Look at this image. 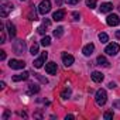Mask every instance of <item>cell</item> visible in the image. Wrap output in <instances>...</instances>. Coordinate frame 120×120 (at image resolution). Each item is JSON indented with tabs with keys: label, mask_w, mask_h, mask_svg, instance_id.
Wrapping results in <instances>:
<instances>
[{
	"label": "cell",
	"mask_w": 120,
	"mask_h": 120,
	"mask_svg": "<svg viewBox=\"0 0 120 120\" xmlns=\"http://www.w3.org/2000/svg\"><path fill=\"white\" fill-rule=\"evenodd\" d=\"M96 103H98V106H103L105 103H106V100H107V95H106V90L105 89H99L98 92H96Z\"/></svg>",
	"instance_id": "cell-1"
},
{
	"label": "cell",
	"mask_w": 120,
	"mask_h": 120,
	"mask_svg": "<svg viewBox=\"0 0 120 120\" xmlns=\"http://www.w3.org/2000/svg\"><path fill=\"white\" fill-rule=\"evenodd\" d=\"M119 10H120V6H119Z\"/></svg>",
	"instance_id": "cell-35"
},
{
	"label": "cell",
	"mask_w": 120,
	"mask_h": 120,
	"mask_svg": "<svg viewBox=\"0 0 120 120\" xmlns=\"http://www.w3.org/2000/svg\"><path fill=\"white\" fill-rule=\"evenodd\" d=\"M62 34H64V27H56L54 30V35L55 37H61Z\"/></svg>",
	"instance_id": "cell-21"
},
{
	"label": "cell",
	"mask_w": 120,
	"mask_h": 120,
	"mask_svg": "<svg viewBox=\"0 0 120 120\" xmlns=\"http://www.w3.org/2000/svg\"><path fill=\"white\" fill-rule=\"evenodd\" d=\"M49 10H51V2L49 0H42V2L40 3V6H38V13L45 16Z\"/></svg>",
	"instance_id": "cell-2"
},
{
	"label": "cell",
	"mask_w": 120,
	"mask_h": 120,
	"mask_svg": "<svg viewBox=\"0 0 120 120\" xmlns=\"http://www.w3.org/2000/svg\"><path fill=\"white\" fill-rule=\"evenodd\" d=\"M74 56L71 55V54H62V62L65 64V67H71L72 64H74Z\"/></svg>",
	"instance_id": "cell-10"
},
{
	"label": "cell",
	"mask_w": 120,
	"mask_h": 120,
	"mask_svg": "<svg viewBox=\"0 0 120 120\" xmlns=\"http://www.w3.org/2000/svg\"><path fill=\"white\" fill-rule=\"evenodd\" d=\"M30 88H28V93L30 95H33V93H37L38 90H40V88L37 86V85H34V83H31V85H28Z\"/></svg>",
	"instance_id": "cell-18"
},
{
	"label": "cell",
	"mask_w": 120,
	"mask_h": 120,
	"mask_svg": "<svg viewBox=\"0 0 120 120\" xmlns=\"http://www.w3.org/2000/svg\"><path fill=\"white\" fill-rule=\"evenodd\" d=\"M112 10H113V4L112 3H102V6H100V11L102 13H109Z\"/></svg>",
	"instance_id": "cell-15"
},
{
	"label": "cell",
	"mask_w": 120,
	"mask_h": 120,
	"mask_svg": "<svg viewBox=\"0 0 120 120\" xmlns=\"http://www.w3.org/2000/svg\"><path fill=\"white\" fill-rule=\"evenodd\" d=\"M28 19H30V20H37V14L34 13L33 9H31V11H30V14H28Z\"/></svg>",
	"instance_id": "cell-25"
},
{
	"label": "cell",
	"mask_w": 120,
	"mask_h": 120,
	"mask_svg": "<svg viewBox=\"0 0 120 120\" xmlns=\"http://www.w3.org/2000/svg\"><path fill=\"white\" fill-rule=\"evenodd\" d=\"M92 79H93V82H102L103 81V75L100 72L95 71V72H92Z\"/></svg>",
	"instance_id": "cell-17"
},
{
	"label": "cell",
	"mask_w": 120,
	"mask_h": 120,
	"mask_svg": "<svg viewBox=\"0 0 120 120\" xmlns=\"http://www.w3.org/2000/svg\"><path fill=\"white\" fill-rule=\"evenodd\" d=\"M69 96H71V89H69V88H65V89L62 90V93H61V98H62V99H68Z\"/></svg>",
	"instance_id": "cell-20"
},
{
	"label": "cell",
	"mask_w": 120,
	"mask_h": 120,
	"mask_svg": "<svg viewBox=\"0 0 120 120\" xmlns=\"http://www.w3.org/2000/svg\"><path fill=\"white\" fill-rule=\"evenodd\" d=\"M93 51H95V45H93V44H88V45H85L83 49H82L83 55H86V56H90V55L93 54Z\"/></svg>",
	"instance_id": "cell-12"
},
{
	"label": "cell",
	"mask_w": 120,
	"mask_h": 120,
	"mask_svg": "<svg viewBox=\"0 0 120 120\" xmlns=\"http://www.w3.org/2000/svg\"><path fill=\"white\" fill-rule=\"evenodd\" d=\"M106 23H107L109 26H117V24L120 23V19H119V16H116V14H109L107 19H106Z\"/></svg>",
	"instance_id": "cell-9"
},
{
	"label": "cell",
	"mask_w": 120,
	"mask_h": 120,
	"mask_svg": "<svg viewBox=\"0 0 120 120\" xmlns=\"http://www.w3.org/2000/svg\"><path fill=\"white\" fill-rule=\"evenodd\" d=\"M86 6L89 9H95L96 7V0H86Z\"/></svg>",
	"instance_id": "cell-23"
},
{
	"label": "cell",
	"mask_w": 120,
	"mask_h": 120,
	"mask_svg": "<svg viewBox=\"0 0 120 120\" xmlns=\"http://www.w3.org/2000/svg\"><path fill=\"white\" fill-rule=\"evenodd\" d=\"M13 48H14V52H16V54L21 55V54L24 52V49H26V42H24V41H14Z\"/></svg>",
	"instance_id": "cell-6"
},
{
	"label": "cell",
	"mask_w": 120,
	"mask_h": 120,
	"mask_svg": "<svg viewBox=\"0 0 120 120\" xmlns=\"http://www.w3.org/2000/svg\"><path fill=\"white\" fill-rule=\"evenodd\" d=\"M109 88H112V89H113V88H116V83H113V82H110V83H109Z\"/></svg>",
	"instance_id": "cell-32"
},
{
	"label": "cell",
	"mask_w": 120,
	"mask_h": 120,
	"mask_svg": "<svg viewBox=\"0 0 120 120\" xmlns=\"http://www.w3.org/2000/svg\"><path fill=\"white\" fill-rule=\"evenodd\" d=\"M99 40H100V42H103V44H105V42H107V41H109V37H107V34H106V33H100V34H99Z\"/></svg>",
	"instance_id": "cell-22"
},
{
	"label": "cell",
	"mask_w": 120,
	"mask_h": 120,
	"mask_svg": "<svg viewBox=\"0 0 120 120\" xmlns=\"http://www.w3.org/2000/svg\"><path fill=\"white\" fill-rule=\"evenodd\" d=\"M65 2H67L68 4H78L81 0H65Z\"/></svg>",
	"instance_id": "cell-29"
},
{
	"label": "cell",
	"mask_w": 120,
	"mask_h": 120,
	"mask_svg": "<svg viewBox=\"0 0 120 120\" xmlns=\"http://www.w3.org/2000/svg\"><path fill=\"white\" fill-rule=\"evenodd\" d=\"M45 27H48V26H45V24H44V26L38 27V33H40V34H45V31H47V30H45Z\"/></svg>",
	"instance_id": "cell-26"
},
{
	"label": "cell",
	"mask_w": 120,
	"mask_h": 120,
	"mask_svg": "<svg viewBox=\"0 0 120 120\" xmlns=\"http://www.w3.org/2000/svg\"><path fill=\"white\" fill-rule=\"evenodd\" d=\"M116 37H117V38H120V31H117V33H116Z\"/></svg>",
	"instance_id": "cell-34"
},
{
	"label": "cell",
	"mask_w": 120,
	"mask_h": 120,
	"mask_svg": "<svg viewBox=\"0 0 120 120\" xmlns=\"http://www.w3.org/2000/svg\"><path fill=\"white\" fill-rule=\"evenodd\" d=\"M11 10H13V4H10V3H3L2 7H0V16H2V17H7Z\"/></svg>",
	"instance_id": "cell-5"
},
{
	"label": "cell",
	"mask_w": 120,
	"mask_h": 120,
	"mask_svg": "<svg viewBox=\"0 0 120 120\" xmlns=\"http://www.w3.org/2000/svg\"><path fill=\"white\" fill-rule=\"evenodd\" d=\"M72 16L75 17V20H79V14H78L76 11H75V13H72Z\"/></svg>",
	"instance_id": "cell-31"
},
{
	"label": "cell",
	"mask_w": 120,
	"mask_h": 120,
	"mask_svg": "<svg viewBox=\"0 0 120 120\" xmlns=\"http://www.w3.org/2000/svg\"><path fill=\"white\" fill-rule=\"evenodd\" d=\"M9 117V112H4V114H3V119H7Z\"/></svg>",
	"instance_id": "cell-33"
},
{
	"label": "cell",
	"mask_w": 120,
	"mask_h": 120,
	"mask_svg": "<svg viewBox=\"0 0 120 120\" xmlns=\"http://www.w3.org/2000/svg\"><path fill=\"white\" fill-rule=\"evenodd\" d=\"M47 56H48V54H47V52H42V54H41V56L35 59V61H34V64H33V65H34L35 68H41V67H42V64L45 62V59H47Z\"/></svg>",
	"instance_id": "cell-8"
},
{
	"label": "cell",
	"mask_w": 120,
	"mask_h": 120,
	"mask_svg": "<svg viewBox=\"0 0 120 120\" xmlns=\"http://www.w3.org/2000/svg\"><path fill=\"white\" fill-rule=\"evenodd\" d=\"M6 28H7V31H9V35H10V37H16V26H14L13 23L7 21V23H6Z\"/></svg>",
	"instance_id": "cell-13"
},
{
	"label": "cell",
	"mask_w": 120,
	"mask_h": 120,
	"mask_svg": "<svg viewBox=\"0 0 120 120\" xmlns=\"http://www.w3.org/2000/svg\"><path fill=\"white\" fill-rule=\"evenodd\" d=\"M64 17H65V10H64V9L56 10V11L52 14V20H55V21H61V20H64Z\"/></svg>",
	"instance_id": "cell-11"
},
{
	"label": "cell",
	"mask_w": 120,
	"mask_h": 120,
	"mask_svg": "<svg viewBox=\"0 0 120 120\" xmlns=\"http://www.w3.org/2000/svg\"><path fill=\"white\" fill-rule=\"evenodd\" d=\"M103 117H105L106 120H109V119H112V117H113V112H106Z\"/></svg>",
	"instance_id": "cell-27"
},
{
	"label": "cell",
	"mask_w": 120,
	"mask_h": 120,
	"mask_svg": "<svg viewBox=\"0 0 120 120\" xmlns=\"http://www.w3.org/2000/svg\"><path fill=\"white\" fill-rule=\"evenodd\" d=\"M9 67L11 69H23L26 67V64H24V61H20V59H10Z\"/></svg>",
	"instance_id": "cell-4"
},
{
	"label": "cell",
	"mask_w": 120,
	"mask_h": 120,
	"mask_svg": "<svg viewBox=\"0 0 120 120\" xmlns=\"http://www.w3.org/2000/svg\"><path fill=\"white\" fill-rule=\"evenodd\" d=\"M45 71L49 75H55L56 71H58V67H56L55 62H48V64H45Z\"/></svg>",
	"instance_id": "cell-7"
},
{
	"label": "cell",
	"mask_w": 120,
	"mask_h": 120,
	"mask_svg": "<svg viewBox=\"0 0 120 120\" xmlns=\"http://www.w3.org/2000/svg\"><path fill=\"white\" fill-rule=\"evenodd\" d=\"M0 59H2V61H3V59H6V52L4 51H0Z\"/></svg>",
	"instance_id": "cell-30"
},
{
	"label": "cell",
	"mask_w": 120,
	"mask_h": 120,
	"mask_svg": "<svg viewBox=\"0 0 120 120\" xmlns=\"http://www.w3.org/2000/svg\"><path fill=\"white\" fill-rule=\"evenodd\" d=\"M28 72H23V74H17V75H14L13 76V81L14 82H20V81H26L27 78H28Z\"/></svg>",
	"instance_id": "cell-14"
},
{
	"label": "cell",
	"mask_w": 120,
	"mask_h": 120,
	"mask_svg": "<svg viewBox=\"0 0 120 120\" xmlns=\"http://www.w3.org/2000/svg\"><path fill=\"white\" fill-rule=\"evenodd\" d=\"M35 76H37V78H38V79H40V81H41L42 83H48V81H47V78H42L41 75H37V74H35Z\"/></svg>",
	"instance_id": "cell-28"
},
{
	"label": "cell",
	"mask_w": 120,
	"mask_h": 120,
	"mask_svg": "<svg viewBox=\"0 0 120 120\" xmlns=\"http://www.w3.org/2000/svg\"><path fill=\"white\" fill-rule=\"evenodd\" d=\"M98 65H100V67H109V61L103 56V55H100V56H98Z\"/></svg>",
	"instance_id": "cell-16"
},
{
	"label": "cell",
	"mask_w": 120,
	"mask_h": 120,
	"mask_svg": "<svg viewBox=\"0 0 120 120\" xmlns=\"http://www.w3.org/2000/svg\"><path fill=\"white\" fill-rule=\"evenodd\" d=\"M49 44H51V38H49L48 35L42 37V40H41V45H42V47H48Z\"/></svg>",
	"instance_id": "cell-19"
},
{
	"label": "cell",
	"mask_w": 120,
	"mask_h": 120,
	"mask_svg": "<svg viewBox=\"0 0 120 120\" xmlns=\"http://www.w3.org/2000/svg\"><path fill=\"white\" fill-rule=\"evenodd\" d=\"M119 49H120L119 44H116V42H112V44H109V45L106 47L105 52H106L107 55H116V54L119 52Z\"/></svg>",
	"instance_id": "cell-3"
},
{
	"label": "cell",
	"mask_w": 120,
	"mask_h": 120,
	"mask_svg": "<svg viewBox=\"0 0 120 120\" xmlns=\"http://www.w3.org/2000/svg\"><path fill=\"white\" fill-rule=\"evenodd\" d=\"M30 52H31L33 55L38 54V44H33V45H31V48H30Z\"/></svg>",
	"instance_id": "cell-24"
}]
</instances>
